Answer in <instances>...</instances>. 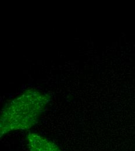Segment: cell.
I'll return each instance as SVG.
<instances>
[{
    "label": "cell",
    "instance_id": "2",
    "mask_svg": "<svg viewBox=\"0 0 135 151\" xmlns=\"http://www.w3.org/2000/svg\"><path fill=\"white\" fill-rule=\"evenodd\" d=\"M26 141L29 151H64L52 141L37 133H29Z\"/></svg>",
    "mask_w": 135,
    "mask_h": 151
},
{
    "label": "cell",
    "instance_id": "1",
    "mask_svg": "<svg viewBox=\"0 0 135 151\" xmlns=\"http://www.w3.org/2000/svg\"><path fill=\"white\" fill-rule=\"evenodd\" d=\"M50 99L49 95L31 88L8 102L1 113V137L15 131L30 129L39 122Z\"/></svg>",
    "mask_w": 135,
    "mask_h": 151
}]
</instances>
